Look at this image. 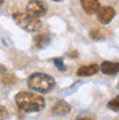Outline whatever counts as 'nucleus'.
Listing matches in <instances>:
<instances>
[{
    "mask_svg": "<svg viewBox=\"0 0 119 120\" xmlns=\"http://www.w3.org/2000/svg\"><path fill=\"white\" fill-rule=\"evenodd\" d=\"M90 36H92V38H93V40H100V38H101V36H100V31H97V30H93V31L90 33Z\"/></svg>",
    "mask_w": 119,
    "mask_h": 120,
    "instance_id": "obj_15",
    "label": "nucleus"
},
{
    "mask_svg": "<svg viewBox=\"0 0 119 120\" xmlns=\"http://www.w3.org/2000/svg\"><path fill=\"white\" fill-rule=\"evenodd\" d=\"M53 64L56 66V67L59 68L60 71H66V66L63 64V61H62V59H59V57H56V59H52Z\"/></svg>",
    "mask_w": 119,
    "mask_h": 120,
    "instance_id": "obj_12",
    "label": "nucleus"
},
{
    "mask_svg": "<svg viewBox=\"0 0 119 120\" xmlns=\"http://www.w3.org/2000/svg\"><path fill=\"white\" fill-rule=\"evenodd\" d=\"M77 120H93V119H90V117H79V119H77Z\"/></svg>",
    "mask_w": 119,
    "mask_h": 120,
    "instance_id": "obj_17",
    "label": "nucleus"
},
{
    "mask_svg": "<svg viewBox=\"0 0 119 120\" xmlns=\"http://www.w3.org/2000/svg\"><path fill=\"white\" fill-rule=\"evenodd\" d=\"M3 1H4V0H0V4H3Z\"/></svg>",
    "mask_w": 119,
    "mask_h": 120,
    "instance_id": "obj_18",
    "label": "nucleus"
},
{
    "mask_svg": "<svg viewBox=\"0 0 119 120\" xmlns=\"http://www.w3.org/2000/svg\"><path fill=\"white\" fill-rule=\"evenodd\" d=\"M28 86L29 89L38 91V93H48L53 89L55 86V79L51 75L43 74V72H34L29 76L28 79Z\"/></svg>",
    "mask_w": 119,
    "mask_h": 120,
    "instance_id": "obj_2",
    "label": "nucleus"
},
{
    "mask_svg": "<svg viewBox=\"0 0 119 120\" xmlns=\"http://www.w3.org/2000/svg\"><path fill=\"white\" fill-rule=\"evenodd\" d=\"M81 6L86 14H96L100 8L99 0H81Z\"/></svg>",
    "mask_w": 119,
    "mask_h": 120,
    "instance_id": "obj_7",
    "label": "nucleus"
},
{
    "mask_svg": "<svg viewBox=\"0 0 119 120\" xmlns=\"http://www.w3.org/2000/svg\"><path fill=\"white\" fill-rule=\"evenodd\" d=\"M100 70L103 74L107 75H114L119 71V63H114V61H104L101 66H100Z\"/></svg>",
    "mask_w": 119,
    "mask_h": 120,
    "instance_id": "obj_8",
    "label": "nucleus"
},
{
    "mask_svg": "<svg viewBox=\"0 0 119 120\" xmlns=\"http://www.w3.org/2000/svg\"><path fill=\"white\" fill-rule=\"evenodd\" d=\"M108 108L112 109V111H115V112H119V96L108 102Z\"/></svg>",
    "mask_w": 119,
    "mask_h": 120,
    "instance_id": "obj_11",
    "label": "nucleus"
},
{
    "mask_svg": "<svg viewBox=\"0 0 119 120\" xmlns=\"http://www.w3.org/2000/svg\"><path fill=\"white\" fill-rule=\"evenodd\" d=\"M114 16H115V10L112 7H110V6L100 7L99 11H97V18L103 25H108L114 19Z\"/></svg>",
    "mask_w": 119,
    "mask_h": 120,
    "instance_id": "obj_5",
    "label": "nucleus"
},
{
    "mask_svg": "<svg viewBox=\"0 0 119 120\" xmlns=\"http://www.w3.org/2000/svg\"><path fill=\"white\" fill-rule=\"evenodd\" d=\"M15 104L23 112H40L45 108V100L37 93L21 91L15 96Z\"/></svg>",
    "mask_w": 119,
    "mask_h": 120,
    "instance_id": "obj_1",
    "label": "nucleus"
},
{
    "mask_svg": "<svg viewBox=\"0 0 119 120\" xmlns=\"http://www.w3.org/2000/svg\"><path fill=\"white\" fill-rule=\"evenodd\" d=\"M11 81H15V78H14V76H11V75L6 74V76L3 78V82L6 83V85H12L14 82H11Z\"/></svg>",
    "mask_w": 119,
    "mask_h": 120,
    "instance_id": "obj_14",
    "label": "nucleus"
},
{
    "mask_svg": "<svg viewBox=\"0 0 119 120\" xmlns=\"http://www.w3.org/2000/svg\"><path fill=\"white\" fill-rule=\"evenodd\" d=\"M12 18H14V21L16 22L18 26H21L23 30L30 31V33H34V31L40 30L41 26H43L40 18L33 16V15L28 14V12H15L12 15Z\"/></svg>",
    "mask_w": 119,
    "mask_h": 120,
    "instance_id": "obj_3",
    "label": "nucleus"
},
{
    "mask_svg": "<svg viewBox=\"0 0 119 120\" xmlns=\"http://www.w3.org/2000/svg\"><path fill=\"white\" fill-rule=\"evenodd\" d=\"M8 117V112L7 109L3 106V105H0V120H6Z\"/></svg>",
    "mask_w": 119,
    "mask_h": 120,
    "instance_id": "obj_13",
    "label": "nucleus"
},
{
    "mask_svg": "<svg viewBox=\"0 0 119 120\" xmlns=\"http://www.w3.org/2000/svg\"><path fill=\"white\" fill-rule=\"evenodd\" d=\"M71 111V106L70 104H67L66 101H59L52 106V115H56V116H66L67 113H70Z\"/></svg>",
    "mask_w": 119,
    "mask_h": 120,
    "instance_id": "obj_6",
    "label": "nucleus"
},
{
    "mask_svg": "<svg viewBox=\"0 0 119 120\" xmlns=\"http://www.w3.org/2000/svg\"><path fill=\"white\" fill-rule=\"evenodd\" d=\"M99 66L97 64H89V66H82L78 68L77 75L78 76H90V75H95L99 71Z\"/></svg>",
    "mask_w": 119,
    "mask_h": 120,
    "instance_id": "obj_9",
    "label": "nucleus"
},
{
    "mask_svg": "<svg viewBox=\"0 0 119 120\" xmlns=\"http://www.w3.org/2000/svg\"><path fill=\"white\" fill-rule=\"evenodd\" d=\"M0 74H1V75H6V68L3 67V66H0Z\"/></svg>",
    "mask_w": 119,
    "mask_h": 120,
    "instance_id": "obj_16",
    "label": "nucleus"
},
{
    "mask_svg": "<svg viewBox=\"0 0 119 120\" xmlns=\"http://www.w3.org/2000/svg\"><path fill=\"white\" fill-rule=\"evenodd\" d=\"M118 87H119V85H118Z\"/></svg>",
    "mask_w": 119,
    "mask_h": 120,
    "instance_id": "obj_20",
    "label": "nucleus"
},
{
    "mask_svg": "<svg viewBox=\"0 0 119 120\" xmlns=\"http://www.w3.org/2000/svg\"><path fill=\"white\" fill-rule=\"evenodd\" d=\"M48 44H49V38H48L47 34H37V36L34 37V45H36L37 48H40V49L45 48Z\"/></svg>",
    "mask_w": 119,
    "mask_h": 120,
    "instance_id": "obj_10",
    "label": "nucleus"
},
{
    "mask_svg": "<svg viewBox=\"0 0 119 120\" xmlns=\"http://www.w3.org/2000/svg\"><path fill=\"white\" fill-rule=\"evenodd\" d=\"M26 12L33 15V16L41 18L47 12V4L44 1H41V0H30L26 4Z\"/></svg>",
    "mask_w": 119,
    "mask_h": 120,
    "instance_id": "obj_4",
    "label": "nucleus"
},
{
    "mask_svg": "<svg viewBox=\"0 0 119 120\" xmlns=\"http://www.w3.org/2000/svg\"><path fill=\"white\" fill-rule=\"evenodd\" d=\"M53 1H60V0H53Z\"/></svg>",
    "mask_w": 119,
    "mask_h": 120,
    "instance_id": "obj_19",
    "label": "nucleus"
}]
</instances>
